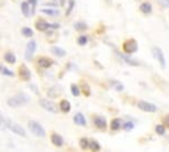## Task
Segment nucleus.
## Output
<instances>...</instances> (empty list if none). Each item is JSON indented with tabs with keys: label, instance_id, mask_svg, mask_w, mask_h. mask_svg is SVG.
<instances>
[{
	"label": "nucleus",
	"instance_id": "1",
	"mask_svg": "<svg viewBox=\"0 0 169 152\" xmlns=\"http://www.w3.org/2000/svg\"><path fill=\"white\" fill-rule=\"evenodd\" d=\"M29 102V95L24 94V93H20V94H16L15 97L9 98L7 101V105L11 106V107H20V106H24Z\"/></svg>",
	"mask_w": 169,
	"mask_h": 152
},
{
	"label": "nucleus",
	"instance_id": "2",
	"mask_svg": "<svg viewBox=\"0 0 169 152\" xmlns=\"http://www.w3.org/2000/svg\"><path fill=\"white\" fill-rule=\"evenodd\" d=\"M2 123H3V126H7V127H8L12 132L20 135V136H25V135H26V132L24 131V128H23L21 126L13 123L12 120H7V119L4 118V115H2Z\"/></svg>",
	"mask_w": 169,
	"mask_h": 152
},
{
	"label": "nucleus",
	"instance_id": "3",
	"mask_svg": "<svg viewBox=\"0 0 169 152\" xmlns=\"http://www.w3.org/2000/svg\"><path fill=\"white\" fill-rule=\"evenodd\" d=\"M28 127H29V130L32 131V134H35L36 136H38V138H44L45 136V130H44V127H42L40 123H37V122H35V120H31L28 123Z\"/></svg>",
	"mask_w": 169,
	"mask_h": 152
},
{
	"label": "nucleus",
	"instance_id": "4",
	"mask_svg": "<svg viewBox=\"0 0 169 152\" xmlns=\"http://www.w3.org/2000/svg\"><path fill=\"white\" fill-rule=\"evenodd\" d=\"M123 50L127 53V54H132V53H135L137 50V42L135 41V40H127V41H124L123 44Z\"/></svg>",
	"mask_w": 169,
	"mask_h": 152
},
{
	"label": "nucleus",
	"instance_id": "5",
	"mask_svg": "<svg viewBox=\"0 0 169 152\" xmlns=\"http://www.w3.org/2000/svg\"><path fill=\"white\" fill-rule=\"evenodd\" d=\"M152 53H153V57L156 58L158 62H160V66H161V68L165 69V66H167V62H165L163 50H161L160 48H157V46H153V48H152Z\"/></svg>",
	"mask_w": 169,
	"mask_h": 152
},
{
	"label": "nucleus",
	"instance_id": "6",
	"mask_svg": "<svg viewBox=\"0 0 169 152\" xmlns=\"http://www.w3.org/2000/svg\"><path fill=\"white\" fill-rule=\"evenodd\" d=\"M137 107L140 110H143L145 112H156L157 111V107L152 103H148V102H144V101H139L137 102Z\"/></svg>",
	"mask_w": 169,
	"mask_h": 152
},
{
	"label": "nucleus",
	"instance_id": "7",
	"mask_svg": "<svg viewBox=\"0 0 169 152\" xmlns=\"http://www.w3.org/2000/svg\"><path fill=\"white\" fill-rule=\"evenodd\" d=\"M38 103H40V106H42L45 110H48V111H50V112L58 111V110H57V106L53 103L52 101H49V99H40Z\"/></svg>",
	"mask_w": 169,
	"mask_h": 152
},
{
	"label": "nucleus",
	"instance_id": "8",
	"mask_svg": "<svg viewBox=\"0 0 169 152\" xmlns=\"http://www.w3.org/2000/svg\"><path fill=\"white\" fill-rule=\"evenodd\" d=\"M36 50V41L35 40H32V41H29L28 42V45H26V50H25V58L28 59H32V56H33V53H35Z\"/></svg>",
	"mask_w": 169,
	"mask_h": 152
},
{
	"label": "nucleus",
	"instance_id": "9",
	"mask_svg": "<svg viewBox=\"0 0 169 152\" xmlns=\"http://www.w3.org/2000/svg\"><path fill=\"white\" fill-rule=\"evenodd\" d=\"M19 75L23 81H29L31 79V71H29V69L25 65H21L19 68Z\"/></svg>",
	"mask_w": 169,
	"mask_h": 152
},
{
	"label": "nucleus",
	"instance_id": "10",
	"mask_svg": "<svg viewBox=\"0 0 169 152\" xmlns=\"http://www.w3.org/2000/svg\"><path fill=\"white\" fill-rule=\"evenodd\" d=\"M37 65H38V68L48 69V68H50V66L53 65V61L50 58H48V57H40L37 59Z\"/></svg>",
	"mask_w": 169,
	"mask_h": 152
},
{
	"label": "nucleus",
	"instance_id": "11",
	"mask_svg": "<svg viewBox=\"0 0 169 152\" xmlns=\"http://www.w3.org/2000/svg\"><path fill=\"white\" fill-rule=\"evenodd\" d=\"M94 124L98 128H101V130H104L107 127V122H106V119L103 117H94Z\"/></svg>",
	"mask_w": 169,
	"mask_h": 152
},
{
	"label": "nucleus",
	"instance_id": "12",
	"mask_svg": "<svg viewBox=\"0 0 169 152\" xmlns=\"http://www.w3.org/2000/svg\"><path fill=\"white\" fill-rule=\"evenodd\" d=\"M36 28L38 29V31H46L48 28H50V24H48V23L45 21V20L42 19H38L37 21H36Z\"/></svg>",
	"mask_w": 169,
	"mask_h": 152
},
{
	"label": "nucleus",
	"instance_id": "13",
	"mask_svg": "<svg viewBox=\"0 0 169 152\" xmlns=\"http://www.w3.org/2000/svg\"><path fill=\"white\" fill-rule=\"evenodd\" d=\"M52 143L57 145V147H61V145H64V139L59 136L58 134H52Z\"/></svg>",
	"mask_w": 169,
	"mask_h": 152
},
{
	"label": "nucleus",
	"instance_id": "14",
	"mask_svg": "<svg viewBox=\"0 0 169 152\" xmlns=\"http://www.w3.org/2000/svg\"><path fill=\"white\" fill-rule=\"evenodd\" d=\"M74 123L78 124V126H86V119L81 112H78V114L74 117Z\"/></svg>",
	"mask_w": 169,
	"mask_h": 152
},
{
	"label": "nucleus",
	"instance_id": "15",
	"mask_svg": "<svg viewBox=\"0 0 169 152\" xmlns=\"http://www.w3.org/2000/svg\"><path fill=\"white\" fill-rule=\"evenodd\" d=\"M118 56L120 57L123 61H125L127 64H130V65H132V66H137L139 65V62L137 61H135V59H132L131 57H128V56H124V54H120V53H118Z\"/></svg>",
	"mask_w": 169,
	"mask_h": 152
},
{
	"label": "nucleus",
	"instance_id": "16",
	"mask_svg": "<svg viewBox=\"0 0 169 152\" xmlns=\"http://www.w3.org/2000/svg\"><path fill=\"white\" fill-rule=\"evenodd\" d=\"M4 61L8 62V64H15L16 62V57L12 52H7L4 54Z\"/></svg>",
	"mask_w": 169,
	"mask_h": 152
},
{
	"label": "nucleus",
	"instance_id": "17",
	"mask_svg": "<svg viewBox=\"0 0 169 152\" xmlns=\"http://www.w3.org/2000/svg\"><path fill=\"white\" fill-rule=\"evenodd\" d=\"M52 53H54L57 57H64V56L66 54V52L64 50V49H61V48H58V46H52Z\"/></svg>",
	"mask_w": 169,
	"mask_h": 152
},
{
	"label": "nucleus",
	"instance_id": "18",
	"mask_svg": "<svg viewBox=\"0 0 169 152\" xmlns=\"http://www.w3.org/2000/svg\"><path fill=\"white\" fill-rule=\"evenodd\" d=\"M140 11L145 13V15H149V13L152 12V5L149 4V3H143V4L140 5Z\"/></svg>",
	"mask_w": 169,
	"mask_h": 152
},
{
	"label": "nucleus",
	"instance_id": "19",
	"mask_svg": "<svg viewBox=\"0 0 169 152\" xmlns=\"http://www.w3.org/2000/svg\"><path fill=\"white\" fill-rule=\"evenodd\" d=\"M59 108H61L62 112H69L70 111V103L64 99V101H61V103H59Z\"/></svg>",
	"mask_w": 169,
	"mask_h": 152
},
{
	"label": "nucleus",
	"instance_id": "20",
	"mask_svg": "<svg viewBox=\"0 0 169 152\" xmlns=\"http://www.w3.org/2000/svg\"><path fill=\"white\" fill-rule=\"evenodd\" d=\"M110 84H111V86L112 87H115L118 91H123L124 90V86H123V84H120L119 81H115V79H111L110 81Z\"/></svg>",
	"mask_w": 169,
	"mask_h": 152
},
{
	"label": "nucleus",
	"instance_id": "21",
	"mask_svg": "<svg viewBox=\"0 0 169 152\" xmlns=\"http://www.w3.org/2000/svg\"><path fill=\"white\" fill-rule=\"evenodd\" d=\"M120 126H122L120 119H114V120L111 122V130L112 131H118L119 128H120Z\"/></svg>",
	"mask_w": 169,
	"mask_h": 152
},
{
	"label": "nucleus",
	"instance_id": "22",
	"mask_svg": "<svg viewBox=\"0 0 169 152\" xmlns=\"http://www.w3.org/2000/svg\"><path fill=\"white\" fill-rule=\"evenodd\" d=\"M29 2H23L21 3V9H23V13L25 16H29Z\"/></svg>",
	"mask_w": 169,
	"mask_h": 152
},
{
	"label": "nucleus",
	"instance_id": "23",
	"mask_svg": "<svg viewBox=\"0 0 169 152\" xmlns=\"http://www.w3.org/2000/svg\"><path fill=\"white\" fill-rule=\"evenodd\" d=\"M79 145H81L82 150H86V148L90 145V140H87L86 138H82L81 140H79Z\"/></svg>",
	"mask_w": 169,
	"mask_h": 152
},
{
	"label": "nucleus",
	"instance_id": "24",
	"mask_svg": "<svg viewBox=\"0 0 169 152\" xmlns=\"http://www.w3.org/2000/svg\"><path fill=\"white\" fill-rule=\"evenodd\" d=\"M42 13H46V15H49V16H58L59 15L58 11H56V9H48V8L42 9Z\"/></svg>",
	"mask_w": 169,
	"mask_h": 152
},
{
	"label": "nucleus",
	"instance_id": "25",
	"mask_svg": "<svg viewBox=\"0 0 169 152\" xmlns=\"http://www.w3.org/2000/svg\"><path fill=\"white\" fill-rule=\"evenodd\" d=\"M87 41H89L87 36H79L78 40H77V42H78L79 45H82V46H85L86 44H87Z\"/></svg>",
	"mask_w": 169,
	"mask_h": 152
},
{
	"label": "nucleus",
	"instance_id": "26",
	"mask_svg": "<svg viewBox=\"0 0 169 152\" xmlns=\"http://www.w3.org/2000/svg\"><path fill=\"white\" fill-rule=\"evenodd\" d=\"M21 33L25 36V37H32V36H33V31H32V29H29V28H26V26L21 29Z\"/></svg>",
	"mask_w": 169,
	"mask_h": 152
},
{
	"label": "nucleus",
	"instance_id": "27",
	"mask_svg": "<svg viewBox=\"0 0 169 152\" xmlns=\"http://www.w3.org/2000/svg\"><path fill=\"white\" fill-rule=\"evenodd\" d=\"M155 130H156V134L164 135V134H165V124H164V126H163V124H157Z\"/></svg>",
	"mask_w": 169,
	"mask_h": 152
},
{
	"label": "nucleus",
	"instance_id": "28",
	"mask_svg": "<svg viewBox=\"0 0 169 152\" xmlns=\"http://www.w3.org/2000/svg\"><path fill=\"white\" fill-rule=\"evenodd\" d=\"M2 74L3 75H8V77H15V73H13L12 70H8V69L4 68V66L2 68Z\"/></svg>",
	"mask_w": 169,
	"mask_h": 152
},
{
	"label": "nucleus",
	"instance_id": "29",
	"mask_svg": "<svg viewBox=\"0 0 169 152\" xmlns=\"http://www.w3.org/2000/svg\"><path fill=\"white\" fill-rule=\"evenodd\" d=\"M90 148H91L92 151H99V150H101V145L98 144V141L90 140Z\"/></svg>",
	"mask_w": 169,
	"mask_h": 152
},
{
	"label": "nucleus",
	"instance_id": "30",
	"mask_svg": "<svg viewBox=\"0 0 169 152\" xmlns=\"http://www.w3.org/2000/svg\"><path fill=\"white\" fill-rule=\"evenodd\" d=\"M75 29H77V31H85L86 28H87V25L85 24V23H75Z\"/></svg>",
	"mask_w": 169,
	"mask_h": 152
},
{
	"label": "nucleus",
	"instance_id": "31",
	"mask_svg": "<svg viewBox=\"0 0 169 152\" xmlns=\"http://www.w3.org/2000/svg\"><path fill=\"white\" fill-rule=\"evenodd\" d=\"M79 93H81V91H79V87H78V86H77V85H71V94L75 95V97H78Z\"/></svg>",
	"mask_w": 169,
	"mask_h": 152
},
{
	"label": "nucleus",
	"instance_id": "32",
	"mask_svg": "<svg viewBox=\"0 0 169 152\" xmlns=\"http://www.w3.org/2000/svg\"><path fill=\"white\" fill-rule=\"evenodd\" d=\"M29 4H31V12L33 15V13H35V9H36V4H37V0H29Z\"/></svg>",
	"mask_w": 169,
	"mask_h": 152
},
{
	"label": "nucleus",
	"instance_id": "33",
	"mask_svg": "<svg viewBox=\"0 0 169 152\" xmlns=\"http://www.w3.org/2000/svg\"><path fill=\"white\" fill-rule=\"evenodd\" d=\"M82 87H83L82 90H83V93L86 95H90V87H89L87 84H85V82H83V84H82Z\"/></svg>",
	"mask_w": 169,
	"mask_h": 152
},
{
	"label": "nucleus",
	"instance_id": "34",
	"mask_svg": "<svg viewBox=\"0 0 169 152\" xmlns=\"http://www.w3.org/2000/svg\"><path fill=\"white\" fill-rule=\"evenodd\" d=\"M73 7H74V0H70V2H69V8H68V11H66V16L70 15V12H71Z\"/></svg>",
	"mask_w": 169,
	"mask_h": 152
},
{
	"label": "nucleus",
	"instance_id": "35",
	"mask_svg": "<svg viewBox=\"0 0 169 152\" xmlns=\"http://www.w3.org/2000/svg\"><path fill=\"white\" fill-rule=\"evenodd\" d=\"M132 128H134V123H132V122H127V123L124 124V130L125 131H131Z\"/></svg>",
	"mask_w": 169,
	"mask_h": 152
},
{
	"label": "nucleus",
	"instance_id": "36",
	"mask_svg": "<svg viewBox=\"0 0 169 152\" xmlns=\"http://www.w3.org/2000/svg\"><path fill=\"white\" fill-rule=\"evenodd\" d=\"M163 120H164V124H165V127H169V115H165Z\"/></svg>",
	"mask_w": 169,
	"mask_h": 152
},
{
	"label": "nucleus",
	"instance_id": "37",
	"mask_svg": "<svg viewBox=\"0 0 169 152\" xmlns=\"http://www.w3.org/2000/svg\"><path fill=\"white\" fill-rule=\"evenodd\" d=\"M163 7H169V0H158Z\"/></svg>",
	"mask_w": 169,
	"mask_h": 152
},
{
	"label": "nucleus",
	"instance_id": "38",
	"mask_svg": "<svg viewBox=\"0 0 169 152\" xmlns=\"http://www.w3.org/2000/svg\"><path fill=\"white\" fill-rule=\"evenodd\" d=\"M50 28H54V29H57V28H59V25H58V24H50Z\"/></svg>",
	"mask_w": 169,
	"mask_h": 152
},
{
	"label": "nucleus",
	"instance_id": "39",
	"mask_svg": "<svg viewBox=\"0 0 169 152\" xmlns=\"http://www.w3.org/2000/svg\"><path fill=\"white\" fill-rule=\"evenodd\" d=\"M64 3H65V0H61V5H64Z\"/></svg>",
	"mask_w": 169,
	"mask_h": 152
}]
</instances>
